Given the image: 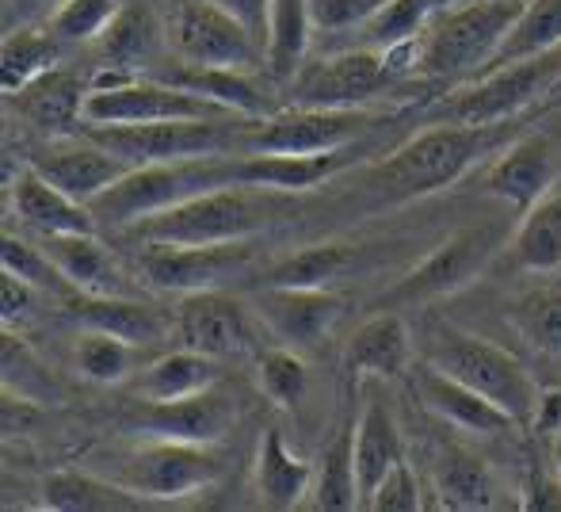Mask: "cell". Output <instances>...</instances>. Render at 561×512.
Instances as JSON below:
<instances>
[{
	"label": "cell",
	"mask_w": 561,
	"mask_h": 512,
	"mask_svg": "<svg viewBox=\"0 0 561 512\" xmlns=\"http://www.w3.org/2000/svg\"><path fill=\"white\" fill-rule=\"evenodd\" d=\"M508 123H489V127H466V123H439V127L416 130L401 141L390 157L367 169V187L382 195L386 203H409L436 195L458 184L481 157H489L504 141Z\"/></svg>",
	"instance_id": "obj_1"
},
{
	"label": "cell",
	"mask_w": 561,
	"mask_h": 512,
	"mask_svg": "<svg viewBox=\"0 0 561 512\" xmlns=\"http://www.w3.org/2000/svg\"><path fill=\"white\" fill-rule=\"evenodd\" d=\"M298 211L295 195L275 187L226 184L184 200L161 215L141 218L130 226L138 241H176V246H218V241H249L252 234L283 223Z\"/></svg>",
	"instance_id": "obj_2"
},
{
	"label": "cell",
	"mask_w": 561,
	"mask_h": 512,
	"mask_svg": "<svg viewBox=\"0 0 561 512\" xmlns=\"http://www.w3.org/2000/svg\"><path fill=\"white\" fill-rule=\"evenodd\" d=\"M524 4L527 0H462V4L439 8L421 35L416 77L466 81L485 73Z\"/></svg>",
	"instance_id": "obj_3"
},
{
	"label": "cell",
	"mask_w": 561,
	"mask_h": 512,
	"mask_svg": "<svg viewBox=\"0 0 561 512\" xmlns=\"http://www.w3.org/2000/svg\"><path fill=\"white\" fill-rule=\"evenodd\" d=\"M424 360L436 364L439 372H447L450 379L485 394V398L493 401V406H501L516 424H535L542 390H539V383H535V375L527 372L508 349L470 333V329L439 321L428 333Z\"/></svg>",
	"instance_id": "obj_4"
},
{
	"label": "cell",
	"mask_w": 561,
	"mask_h": 512,
	"mask_svg": "<svg viewBox=\"0 0 561 512\" xmlns=\"http://www.w3.org/2000/svg\"><path fill=\"white\" fill-rule=\"evenodd\" d=\"M233 184V153L218 157H187V161H157L134 164L123 180H115L107 192H100L89 203L100 226L130 230L141 218L161 215L184 200H195L203 192Z\"/></svg>",
	"instance_id": "obj_5"
},
{
	"label": "cell",
	"mask_w": 561,
	"mask_h": 512,
	"mask_svg": "<svg viewBox=\"0 0 561 512\" xmlns=\"http://www.w3.org/2000/svg\"><path fill=\"white\" fill-rule=\"evenodd\" d=\"M100 475L115 478L118 486L141 493L153 505L195 498L199 490L215 486L222 478V459L210 447L180 444V440H149L126 447V452L104 455L96 463Z\"/></svg>",
	"instance_id": "obj_6"
},
{
	"label": "cell",
	"mask_w": 561,
	"mask_h": 512,
	"mask_svg": "<svg viewBox=\"0 0 561 512\" xmlns=\"http://www.w3.org/2000/svg\"><path fill=\"white\" fill-rule=\"evenodd\" d=\"M249 120H164V123H89L84 134L123 157L126 164L187 161L241 149Z\"/></svg>",
	"instance_id": "obj_7"
},
{
	"label": "cell",
	"mask_w": 561,
	"mask_h": 512,
	"mask_svg": "<svg viewBox=\"0 0 561 512\" xmlns=\"http://www.w3.org/2000/svg\"><path fill=\"white\" fill-rule=\"evenodd\" d=\"M561 84V46L547 50L539 58L508 61V66L485 69V77L444 104L450 123H466V127H489V123H508L516 120L524 107L539 104L542 96H554Z\"/></svg>",
	"instance_id": "obj_8"
},
{
	"label": "cell",
	"mask_w": 561,
	"mask_h": 512,
	"mask_svg": "<svg viewBox=\"0 0 561 512\" xmlns=\"http://www.w3.org/2000/svg\"><path fill=\"white\" fill-rule=\"evenodd\" d=\"M496 246H501V230H493V226H466V230L450 234L421 264H413L401 275L398 287L386 291L378 310L424 306V303H436V298L458 295V291L470 287L485 272Z\"/></svg>",
	"instance_id": "obj_9"
},
{
	"label": "cell",
	"mask_w": 561,
	"mask_h": 512,
	"mask_svg": "<svg viewBox=\"0 0 561 512\" xmlns=\"http://www.w3.org/2000/svg\"><path fill=\"white\" fill-rule=\"evenodd\" d=\"M375 123L367 107H306L249 120L241 130V153H329L344 149Z\"/></svg>",
	"instance_id": "obj_10"
},
{
	"label": "cell",
	"mask_w": 561,
	"mask_h": 512,
	"mask_svg": "<svg viewBox=\"0 0 561 512\" xmlns=\"http://www.w3.org/2000/svg\"><path fill=\"white\" fill-rule=\"evenodd\" d=\"M164 120H244L229 107L187 89L161 81V77L126 73L123 81L89 89L84 96V123H164Z\"/></svg>",
	"instance_id": "obj_11"
},
{
	"label": "cell",
	"mask_w": 561,
	"mask_h": 512,
	"mask_svg": "<svg viewBox=\"0 0 561 512\" xmlns=\"http://www.w3.org/2000/svg\"><path fill=\"white\" fill-rule=\"evenodd\" d=\"M264 318L244 298L226 295L222 287L180 295L176 306V337L195 352L218 360H237L264 352Z\"/></svg>",
	"instance_id": "obj_12"
},
{
	"label": "cell",
	"mask_w": 561,
	"mask_h": 512,
	"mask_svg": "<svg viewBox=\"0 0 561 512\" xmlns=\"http://www.w3.org/2000/svg\"><path fill=\"white\" fill-rule=\"evenodd\" d=\"M393 84L398 77L386 66V54L355 46V50L306 61L290 81V100L306 107H367Z\"/></svg>",
	"instance_id": "obj_13"
},
{
	"label": "cell",
	"mask_w": 561,
	"mask_h": 512,
	"mask_svg": "<svg viewBox=\"0 0 561 512\" xmlns=\"http://www.w3.org/2000/svg\"><path fill=\"white\" fill-rule=\"evenodd\" d=\"M252 264L249 241H218V246H176V241H146L138 257L149 287L169 295H195V291L226 287L229 280Z\"/></svg>",
	"instance_id": "obj_14"
},
{
	"label": "cell",
	"mask_w": 561,
	"mask_h": 512,
	"mask_svg": "<svg viewBox=\"0 0 561 512\" xmlns=\"http://www.w3.org/2000/svg\"><path fill=\"white\" fill-rule=\"evenodd\" d=\"M169 43L176 58L195 61V66H226L244 69V73L267 66L264 46L215 0H192L180 8L169 27Z\"/></svg>",
	"instance_id": "obj_15"
},
{
	"label": "cell",
	"mask_w": 561,
	"mask_h": 512,
	"mask_svg": "<svg viewBox=\"0 0 561 512\" xmlns=\"http://www.w3.org/2000/svg\"><path fill=\"white\" fill-rule=\"evenodd\" d=\"M237 401L218 386H207L199 394L172 401H141L134 413H126V432L149 440H180V444H199L215 447L233 432L237 424Z\"/></svg>",
	"instance_id": "obj_16"
},
{
	"label": "cell",
	"mask_w": 561,
	"mask_h": 512,
	"mask_svg": "<svg viewBox=\"0 0 561 512\" xmlns=\"http://www.w3.org/2000/svg\"><path fill=\"white\" fill-rule=\"evenodd\" d=\"M256 314L264 318L267 333L279 344H290L298 352H310L325 341L344 318V298L329 287H279L264 283L252 298Z\"/></svg>",
	"instance_id": "obj_17"
},
{
	"label": "cell",
	"mask_w": 561,
	"mask_h": 512,
	"mask_svg": "<svg viewBox=\"0 0 561 512\" xmlns=\"http://www.w3.org/2000/svg\"><path fill=\"white\" fill-rule=\"evenodd\" d=\"M554 184H558V157H554V141L547 134H524V138L508 141L493 157L485 177H481L485 195L508 203L516 215H527L542 195L554 192Z\"/></svg>",
	"instance_id": "obj_18"
},
{
	"label": "cell",
	"mask_w": 561,
	"mask_h": 512,
	"mask_svg": "<svg viewBox=\"0 0 561 512\" xmlns=\"http://www.w3.org/2000/svg\"><path fill=\"white\" fill-rule=\"evenodd\" d=\"M27 164L81 203H92L100 192H107L115 180H123L126 172L134 169V164H126L123 157L112 153L107 146H100L92 134H84V138L50 141V146L38 149Z\"/></svg>",
	"instance_id": "obj_19"
},
{
	"label": "cell",
	"mask_w": 561,
	"mask_h": 512,
	"mask_svg": "<svg viewBox=\"0 0 561 512\" xmlns=\"http://www.w3.org/2000/svg\"><path fill=\"white\" fill-rule=\"evenodd\" d=\"M413 390L424 401L428 413H436L439 421L450 424L458 432H473V436H501V432L516 429L508 413L501 406L478 394L473 386L450 379L447 372H439L436 364L424 360L421 367H413Z\"/></svg>",
	"instance_id": "obj_20"
},
{
	"label": "cell",
	"mask_w": 561,
	"mask_h": 512,
	"mask_svg": "<svg viewBox=\"0 0 561 512\" xmlns=\"http://www.w3.org/2000/svg\"><path fill=\"white\" fill-rule=\"evenodd\" d=\"M355 161L352 146L329 153H241L233 157V184L275 187V192H313Z\"/></svg>",
	"instance_id": "obj_21"
},
{
	"label": "cell",
	"mask_w": 561,
	"mask_h": 512,
	"mask_svg": "<svg viewBox=\"0 0 561 512\" xmlns=\"http://www.w3.org/2000/svg\"><path fill=\"white\" fill-rule=\"evenodd\" d=\"M12 211L27 226H35L43 238L50 234H96V215H92L89 203L66 195L58 184L43 177L38 169L23 164V172L12 180Z\"/></svg>",
	"instance_id": "obj_22"
},
{
	"label": "cell",
	"mask_w": 561,
	"mask_h": 512,
	"mask_svg": "<svg viewBox=\"0 0 561 512\" xmlns=\"http://www.w3.org/2000/svg\"><path fill=\"white\" fill-rule=\"evenodd\" d=\"M344 367L355 379H363V375H375V379L405 375L413 367V337H409L405 318L398 310L370 314L352 333V341H347Z\"/></svg>",
	"instance_id": "obj_23"
},
{
	"label": "cell",
	"mask_w": 561,
	"mask_h": 512,
	"mask_svg": "<svg viewBox=\"0 0 561 512\" xmlns=\"http://www.w3.org/2000/svg\"><path fill=\"white\" fill-rule=\"evenodd\" d=\"M73 318L84 329H104V333L123 337L138 349L161 344L169 333H176V318L134 295H77Z\"/></svg>",
	"instance_id": "obj_24"
},
{
	"label": "cell",
	"mask_w": 561,
	"mask_h": 512,
	"mask_svg": "<svg viewBox=\"0 0 561 512\" xmlns=\"http://www.w3.org/2000/svg\"><path fill=\"white\" fill-rule=\"evenodd\" d=\"M149 77H161V81L176 84V89L215 100V104L229 107L233 115H244V120H264V115H272V104H267L264 89H260V84L252 81V73H244V69L195 66V61L180 58L176 66H157Z\"/></svg>",
	"instance_id": "obj_25"
},
{
	"label": "cell",
	"mask_w": 561,
	"mask_h": 512,
	"mask_svg": "<svg viewBox=\"0 0 561 512\" xmlns=\"http://www.w3.org/2000/svg\"><path fill=\"white\" fill-rule=\"evenodd\" d=\"M43 509L54 512H141L153 509V501L118 486L115 478L100 470H54L38 486Z\"/></svg>",
	"instance_id": "obj_26"
},
{
	"label": "cell",
	"mask_w": 561,
	"mask_h": 512,
	"mask_svg": "<svg viewBox=\"0 0 561 512\" xmlns=\"http://www.w3.org/2000/svg\"><path fill=\"white\" fill-rule=\"evenodd\" d=\"M252 482H256L260 505H267L275 512L298 509V505H306V498H310L313 463H306L302 455L290 452L283 429H267L264 436H260Z\"/></svg>",
	"instance_id": "obj_27"
},
{
	"label": "cell",
	"mask_w": 561,
	"mask_h": 512,
	"mask_svg": "<svg viewBox=\"0 0 561 512\" xmlns=\"http://www.w3.org/2000/svg\"><path fill=\"white\" fill-rule=\"evenodd\" d=\"M46 253L58 260V268L69 275L77 295H134L130 280L107 246L96 234H50L46 238Z\"/></svg>",
	"instance_id": "obj_28"
},
{
	"label": "cell",
	"mask_w": 561,
	"mask_h": 512,
	"mask_svg": "<svg viewBox=\"0 0 561 512\" xmlns=\"http://www.w3.org/2000/svg\"><path fill=\"white\" fill-rule=\"evenodd\" d=\"M84 96L89 84L69 69H46L43 77H35L31 84H23L12 96V104L20 107L23 120H31L38 130H73L77 123H84Z\"/></svg>",
	"instance_id": "obj_29"
},
{
	"label": "cell",
	"mask_w": 561,
	"mask_h": 512,
	"mask_svg": "<svg viewBox=\"0 0 561 512\" xmlns=\"http://www.w3.org/2000/svg\"><path fill=\"white\" fill-rule=\"evenodd\" d=\"M218 383H222V360L184 344V349L164 352L153 364L141 367L138 394L149 401H172V398H187V394H199Z\"/></svg>",
	"instance_id": "obj_30"
},
{
	"label": "cell",
	"mask_w": 561,
	"mask_h": 512,
	"mask_svg": "<svg viewBox=\"0 0 561 512\" xmlns=\"http://www.w3.org/2000/svg\"><path fill=\"white\" fill-rule=\"evenodd\" d=\"M436 493L439 505L458 512L501 505V482H496L493 467L481 455L466 452V447H444V455L436 463Z\"/></svg>",
	"instance_id": "obj_31"
},
{
	"label": "cell",
	"mask_w": 561,
	"mask_h": 512,
	"mask_svg": "<svg viewBox=\"0 0 561 512\" xmlns=\"http://www.w3.org/2000/svg\"><path fill=\"white\" fill-rule=\"evenodd\" d=\"M306 505L318 512H352L363 505L359 470H355V424H344L333 444L313 463V486Z\"/></svg>",
	"instance_id": "obj_32"
},
{
	"label": "cell",
	"mask_w": 561,
	"mask_h": 512,
	"mask_svg": "<svg viewBox=\"0 0 561 512\" xmlns=\"http://www.w3.org/2000/svg\"><path fill=\"white\" fill-rule=\"evenodd\" d=\"M401 459H405V452H401V432H398V424H393L390 409L370 401L359 421H355V470H359L363 505H367L375 486L382 482Z\"/></svg>",
	"instance_id": "obj_33"
},
{
	"label": "cell",
	"mask_w": 561,
	"mask_h": 512,
	"mask_svg": "<svg viewBox=\"0 0 561 512\" xmlns=\"http://www.w3.org/2000/svg\"><path fill=\"white\" fill-rule=\"evenodd\" d=\"M512 257L524 272L550 275L561 272V187L547 192L527 215H519Z\"/></svg>",
	"instance_id": "obj_34"
},
{
	"label": "cell",
	"mask_w": 561,
	"mask_h": 512,
	"mask_svg": "<svg viewBox=\"0 0 561 512\" xmlns=\"http://www.w3.org/2000/svg\"><path fill=\"white\" fill-rule=\"evenodd\" d=\"M61 38L54 31H38L31 23L23 27H12L4 35V46H0V84H4L8 96L31 84L35 77H43L46 69L58 66L61 58Z\"/></svg>",
	"instance_id": "obj_35"
},
{
	"label": "cell",
	"mask_w": 561,
	"mask_h": 512,
	"mask_svg": "<svg viewBox=\"0 0 561 512\" xmlns=\"http://www.w3.org/2000/svg\"><path fill=\"white\" fill-rule=\"evenodd\" d=\"M310 0H272V38H267V69L275 81H295L306 66L313 35Z\"/></svg>",
	"instance_id": "obj_36"
},
{
	"label": "cell",
	"mask_w": 561,
	"mask_h": 512,
	"mask_svg": "<svg viewBox=\"0 0 561 512\" xmlns=\"http://www.w3.org/2000/svg\"><path fill=\"white\" fill-rule=\"evenodd\" d=\"M100 50H104V61L107 66H118V69H138V66H149L161 50V23L149 8H138V4H126L118 8V15L112 20V27L100 35Z\"/></svg>",
	"instance_id": "obj_37"
},
{
	"label": "cell",
	"mask_w": 561,
	"mask_h": 512,
	"mask_svg": "<svg viewBox=\"0 0 561 512\" xmlns=\"http://www.w3.org/2000/svg\"><path fill=\"white\" fill-rule=\"evenodd\" d=\"M558 46H561V0H527L489 69L508 66V61L539 58V54L558 50Z\"/></svg>",
	"instance_id": "obj_38"
},
{
	"label": "cell",
	"mask_w": 561,
	"mask_h": 512,
	"mask_svg": "<svg viewBox=\"0 0 561 512\" xmlns=\"http://www.w3.org/2000/svg\"><path fill=\"white\" fill-rule=\"evenodd\" d=\"M347 264H352V246H344V241H318V246H306L298 253L283 257L267 272L264 283H279V287H329V283L347 272Z\"/></svg>",
	"instance_id": "obj_39"
},
{
	"label": "cell",
	"mask_w": 561,
	"mask_h": 512,
	"mask_svg": "<svg viewBox=\"0 0 561 512\" xmlns=\"http://www.w3.org/2000/svg\"><path fill=\"white\" fill-rule=\"evenodd\" d=\"M439 12V0H390L382 4L367 23H363V46L370 50H390V46L413 43L424 35L432 20Z\"/></svg>",
	"instance_id": "obj_40"
},
{
	"label": "cell",
	"mask_w": 561,
	"mask_h": 512,
	"mask_svg": "<svg viewBox=\"0 0 561 512\" xmlns=\"http://www.w3.org/2000/svg\"><path fill=\"white\" fill-rule=\"evenodd\" d=\"M138 344L123 341L115 333H104V329H84V337L77 341V372L92 383H126L130 372H138Z\"/></svg>",
	"instance_id": "obj_41"
},
{
	"label": "cell",
	"mask_w": 561,
	"mask_h": 512,
	"mask_svg": "<svg viewBox=\"0 0 561 512\" xmlns=\"http://www.w3.org/2000/svg\"><path fill=\"white\" fill-rule=\"evenodd\" d=\"M508 321L519 329V337H524L535 352L561 360V287L524 295L512 306Z\"/></svg>",
	"instance_id": "obj_42"
},
{
	"label": "cell",
	"mask_w": 561,
	"mask_h": 512,
	"mask_svg": "<svg viewBox=\"0 0 561 512\" xmlns=\"http://www.w3.org/2000/svg\"><path fill=\"white\" fill-rule=\"evenodd\" d=\"M0 260H4V272L20 275L23 283H31L43 295H58V298H77V287L69 283V275L58 268V260L46 253V246H31L23 238L4 234V246H0Z\"/></svg>",
	"instance_id": "obj_43"
},
{
	"label": "cell",
	"mask_w": 561,
	"mask_h": 512,
	"mask_svg": "<svg viewBox=\"0 0 561 512\" xmlns=\"http://www.w3.org/2000/svg\"><path fill=\"white\" fill-rule=\"evenodd\" d=\"M0 367H4V390L20 394L27 401H38V406H50L58 401V383L50 379L38 356L12 333L4 329V341H0Z\"/></svg>",
	"instance_id": "obj_44"
},
{
	"label": "cell",
	"mask_w": 561,
	"mask_h": 512,
	"mask_svg": "<svg viewBox=\"0 0 561 512\" xmlns=\"http://www.w3.org/2000/svg\"><path fill=\"white\" fill-rule=\"evenodd\" d=\"M260 390L283 409H295L306 398V386H310V367H306L302 352L279 344V349H264L256 360Z\"/></svg>",
	"instance_id": "obj_45"
},
{
	"label": "cell",
	"mask_w": 561,
	"mask_h": 512,
	"mask_svg": "<svg viewBox=\"0 0 561 512\" xmlns=\"http://www.w3.org/2000/svg\"><path fill=\"white\" fill-rule=\"evenodd\" d=\"M118 15V0H61L50 12V31L61 43H100Z\"/></svg>",
	"instance_id": "obj_46"
},
{
	"label": "cell",
	"mask_w": 561,
	"mask_h": 512,
	"mask_svg": "<svg viewBox=\"0 0 561 512\" xmlns=\"http://www.w3.org/2000/svg\"><path fill=\"white\" fill-rule=\"evenodd\" d=\"M421 505H424L421 482H416L413 467H409L405 459H401L367 498V509H375V512H416Z\"/></svg>",
	"instance_id": "obj_47"
},
{
	"label": "cell",
	"mask_w": 561,
	"mask_h": 512,
	"mask_svg": "<svg viewBox=\"0 0 561 512\" xmlns=\"http://www.w3.org/2000/svg\"><path fill=\"white\" fill-rule=\"evenodd\" d=\"M382 4L390 0H310V15L318 31L340 35V31H359Z\"/></svg>",
	"instance_id": "obj_48"
},
{
	"label": "cell",
	"mask_w": 561,
	"mask_h": 512,
	"mask_svg": "<svg viewBox=\"0 0 561 512\" xmlns=\"http://www.w3.org/2000/svg\"><path fill=\"white\" fill-rule=\"evenodd\" d=\"M35 295H43V291L23 283L20 275H0V321H4V329H15L20 321H27L35 314Z\"/></svg>",
	"instance_id": "obj_49"
},
{
	"label": "cell",
	"mask_w": 561,
	"mask_h": 512,
	"mask_svg": "<svg viewBox=\"0 0 561 512\" xmlns=\"http://www.w3.org/2000/svg\"><path fill=\"white\" fill-rule=\"evenodd\" d=\"M524 509L527 512H561V475L554 467L550 470H542V467L527 470Z\"/></svg>",
	"instance_id": "obj_50"
},
{
	"label": "cell",
	"mask_w": 561,
	"mask_h": 512,
	"mask_svg": "<svg viewBox=\"0 0 561 512\" xmlns=\"http://www.w3.org/2000/svg\"><path fill=\"white\" fill-rule=\"evenodd\" d=\"M222 4L267 54V38H272V0H215Z\"/></svg>",
	"instance_id": "obj_51"
},
{
	"label": "cell",
	"mask_w": 561,
	"mask_h": 512,
	"mask_svg": "<svg viewBox=\"0 0 561 512\" xmlns=\"http://www.w3.org/2000/svg\"><path fill=\"white\" fill-rule=\"evenodd\" d=\"M61 0H15V8L23 12V20H35V15H50Z\"/></svg>",
	"instance_id": "obj_52"
},
{
	"label": "cell",
	"mask_w": 561,
	"mask_h": 512,
	"mask_svg": "<svg viewBox=\"0 0 561 512\" xmlns=\"http://www.w3.org/2000/svg\"><path fill=\"white\" fill-rule=\"evenodd\" d=\"M550 463H554V470L561 475V429L554 432V440H550Z\"/></svg>",
	"instance_id": "obj_53"
},
{
	"label": "cell",
	"mask_w": 561,
	"mask_h": 512,
	"mask_svg": "<svg viewBox=\"0 0 561 512\" xmlns=\"http://www.w3.org/2000/svg\"><path fill=\"white\" fill-rule=\"evenodd\" d=\"M450 4H462V0H439V8H450Z\"/></svg>",
	"instance_id": "obj_54"
},
{
	"label": "cell",
	"mask_w": 561,
	"mask_h": 512,
	"mask_svg": "<svg viewBox=\"0 0 561 512\" xmlns=\"http://www.w3.org/2000/svg\"><path fill=\"white\" fill-rule=\"evenodd\" d=\"M554 96H558V100H561V84H558V89H554Z\"/></svg>",
	"instance_id": "obj_55"
}]
</instances>
